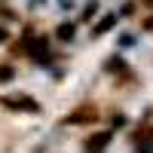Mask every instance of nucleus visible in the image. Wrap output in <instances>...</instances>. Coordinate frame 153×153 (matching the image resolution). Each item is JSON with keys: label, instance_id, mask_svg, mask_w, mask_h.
<instances>
[{"label": "nucleus", "instance_id": "f03ea898", "mask_svg": "<svg viewBox=\"0 0 153 153\" xmlns=\"http://www.w3.org/2000/svg\"><path fill=\"white\" fill-rule=\"evenodd\" d=\"M113 22H117V16H110V19H104V22H101V25H98V34H104V31L110 28V25H113Z\"/></svg>", "mask_w": 153, "mask_h": 153}, {"label": "nucleus", "instance_id": "7ed1b4c3", "mask_svg": "<svg viewBox=\"0 0 153 153\" xmlns=\"http://www.w3.org/2000/svg\"><path fill=\"white\" fill-rule=\"evenodd\" d=\"M74 31H71V25H61V28H58V37H71Z\"/></svg>", "mask_w": 153, "mask_h": 153}, {"label": "nucleus", "instance_id": "f257e3e1", "mask_svg": "<svg viewBox=\"0 0 153 153\" xmlns=\"http://www.w3.org/2000/svg\"><path fill=\"white\" fill-rule=\"evenodd\" d=\"M86 120H95V110H80L76 117H68V123H86Z\"/></svg>", "mask_w": 153, "mask_h": 153}, {"label": "nucleus", "instance_id": "39448f33", "mask_svg": "<svg viewBox=\"0 0 153 153\" xmlns=\"http://www.w3.org/2000/svg\"><path fill=\"white\" fill-rule=\"evenodd\" d=\"M144 28H147V31H153V19H147V22H144Z\"/></svg>", "mask_w": 153, "mask_h": 153}, {"label": "nucleus", "instance_id": "423d86ee", "mask_svg": "<svg viewBox=\"0 0 153 153\" xmlns=\"http://www.w3.org/2000/svg\"><path fill=\"white\" fill-rule=\"evenodd\" d=\"M0 40H3V31H0Z\"/></svg>", "mask_w": 153, "mask_h": 153}, {"label": "nucleus", "instance_id": "20e7f679", "mask_svg": "<svg viewBox=\"0 0 153 153\" xmlns=\"http://www.w3.org/2000/svg\"><path fill=\"white\" fill-rule=\"evenodd\" d=\"M12 76V68H0V80H9Z\"/></svg>", "mask_w": 153, "mask_h": 153}]
</instances>
